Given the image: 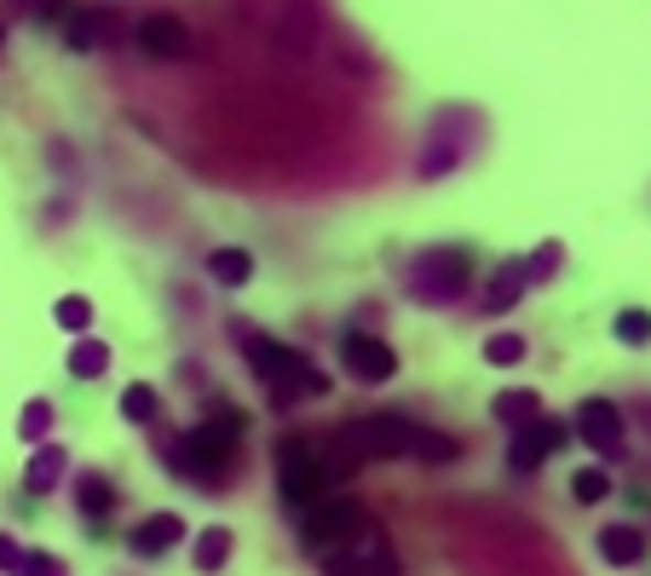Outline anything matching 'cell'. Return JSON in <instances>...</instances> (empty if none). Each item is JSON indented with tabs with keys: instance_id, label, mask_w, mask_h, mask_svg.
<instances>
[{
	"instance_id": "obj_21",
	"label": "cell",
	"mask_w": 651,
	"mask_h": 576,
	"mask_svg": "<svg viewBox=\"0 0 651 576\" xmlns=\"http://www.w3.org/2000/svg\"><path fill=\"white\" fill-rule=\"evenodd\" d=\"M156 410H162V398H156V387H150V381H133L128 392H121V415H128L133 427H150Z\"/></svg>"
},
{
	"instance_id": "obj_12",
	"label": "cell",
	"mask_w": 651,
	"mask_h": 576,
	"mask_svg": "<svg viewBox=\"0 0 651 576\" xmlns=\"http://www.w3.org/2000/svg\"><path fill=\"white\" fill-rule=\"evenodd\" d=\"M64 467H69V456H64V444H35V456H30V467H23V490L30 496H53L58 490V479H64Z\"/></svg>"
},
{
	"instance_id": "obj_29",
	"label": "cell",
	"mask_w": 651,
	"mask_h": 576,
	"mask_svg": "<svg viewBox=\"0 0 651 576\" xmlns=\"http://www.w3.org/2000/svg\"><path fill=\"white\" fill-rule=\"evenodd\" d=\"M12 576H64V559L58 554H23V565Z\"/></svg>"
},
{
	"instance_id": "obj_2",
	"label": "cell",
	"mask_w": 651,
	"mask_h": 576,
	"mask_svg": "<svg viewBox=\"0 0 651 576\" xmlns=\"http://www.w3.org/2000/svg\"><path fill=\"white\" fill-rule=\"evenodd\" d=\"M473 289V254L467 248H427L410 271V294L421 306H456Z\"/></svg>"
},
{
	"instance_id": "obj_24",
	"label": "cell",
	"mask_w": 651,
	"mask_h": 576,
	"mask_svg": "<svg viewBox=\"0 0 651 576\" xmlns=\"http://www.w3.org/2000/svg\"><path fill=\"white\" fill-rule=\"evenodd\" d=\"M571 496H577L583 508H594V502H606L611 496V472H599V467H583L577 479H571Z\"/></svg>"
},
{
	"instance_id": "obj_26",
	"label": "cell",
	"mask_w": 651,
	"mask_h": 576,
	"mask_svg": "<svg viewBox=\"0 0 651 576\" xmlns=\"http://www.w3.org/2000/svg\"><path fill=\"white\" fill-rule=\"evenodd\" d=\"M98 30H105V23H98L93 12H75V18H69V30H64L69 53H93V46H98Z\"/></svg>"
},
{
	"instance_id": "obj_15",
	"label": "cell",
	"mask_w": 651,
	"mask_h": 576,
	"mask_svg": "<svg viewBox=\"0 0 651 576\" xmlns=\"http://www.w3.org/2000/svg\"><path fill=\"white\" fill-rule=\"evenodd\" d=\"M208 278L225 283V289H242L248 278H254V254H248V248H214V254H208Z\"/></svg>"
},
{
	"instance_id": "obj_13",
	"label": "cell",
	"mask_w": 651,
	"mask_h": 576,
	"mask_svg": "<svg viewBox=\"0 0 651 576\" xmlns=\"http://www.w3.org/2000/svg\"><path fill=\"white\" fill-rule=\"evenodd\" d=\"M524 283H531V265H524V260H508V265H496V278L485 283V300H479V306H485L490 317H502V312L513 306V300L524 294Z\"/></svg>"
},
{
	"instance_id": "obj_28",
	"label": "cell",
	"mask_w": 651,
	"mask_h": 576,
	"mask_svg": "<svg viewBox=\"0 0 651 576\" xmlns=\"http://www.w3.org/2000/svg\"><path fill=\"white\" fill-rule=\"evenodd\" d=\"M485 358L508 369V363H519V358H524V340H519V335H490V340H485Z\"/></svg>"
},
{
	"instance_id": "obj_23",
	"label": "cell",
	"mask_w": 651,
	"mask_h": 576,
	"mask_svg": "<svg viewBox=\"0 0 651 576\" xmlns=\"http://www.w3.org/2000/svg\"><path fill=\"white\" fill-rule=\"evenodd\" d=\"M611 335H617L622 346H651V312H640V306H629V312H617V323H611Z\"/></svg>"
},
{
	"instance_id": "obj_30",
	"label": "cell",
	"mask_w": 651,
	"mask_h": 576,
	"mask_svg": "<svg viewBox=\"0 0 651 576\" xmlns=\"http://www.w3.org/2000/svg\"><path fill=\"white\" fill-rule=\"evenodd\" d=\"M554 265H560V242H542L536 260H531V278H542V271H554Z\"/></svg>"
},
{
	"instance_id": "obj_3",
	"label": "cell",
	"mask_w": 651,
	"mask_h": 576,
	"mask_svg": "<svg viewBox=\"0 0 651 576\" xmlns=\"http://www.w3.org/2000/svg\"><path fill=\"white\" fill-rule=\"evenodd\" d=\"M278 496H283V508H294V513H306L317 496H323V461H317V449L306 444V438H278Z\"/></svg>"
},
{
	"instance_id": "obj_17",
	"label": "cell",
	"mask_w": 651,
	"mask_h": 576,
	"mask_svg": "<svg viewBox=\"0 0 651 576\" xmlns=\"http://www.w3.org/2000/svg\"><path fill=\"white\" fill-rule=\"evenodd\" d=\"M496 421H508V427H531V421L542 415V398L531 387H519V392H496Z\"/></svg>"
},
{
	"instance_id": "obj_19",
	"label": "cell",
	"mask_w": 651,
	"mask_h": 576,
	"mask_svg": "<svg viewBox=\"0 0 651 576\" xmlns=\"http://www.w3.org/2000/svg\"><path fill=\"white\" fill-rule=\"evenodd\" d=\"M75 502H82V513H87V519H110L116 490H110L105 472H82V479H75Z\"/></svg>"
},
{
	"instance_id": "obj_9",
	"label": "cell",
	"mask_w": 651,
	"mask_h": 576,
	"mask_svg": "<svg viewBox=\"0 0 651 576\" xmlns=\"http://www.w3.org/2000/svg\"><path fill=\"white\" fill-rule=\"evenodd\" d=\"M577 433H583V444L594 449V456H617L622 449V415L606 404V398H588V404L577 410Z\"/></svg>"
},
{
	"instance_id": "obj_8",
	"label": "cell",
	"mask_w": 651,
	"mask_h": 576,
	"mask_svg": "<svg viewBox=\"0 0 651 576\" xmlns=\"http://www.w3.org/2000/svg\"><path fill=\"white\" fill-rule=\"evenodd\" d=\"M352 438L364 444V456H369V461L410 456V444H415V421H404V415H364V421H352Z\"/></svg>"
},
{
	"instance_id": "obj_6",
	"label": "cell",
	"mask_w": 651,
	"mask_h": 576,
	"mask_svg": "<svg viewBox=\"0 0 651 576\" xmlns=\"http://www.w3.org/2000/svg\"><path fill=\"white\" fill-rule=\"evenodd\" d=\"M571 444V427L565 421H554V415H536L531 427H519L513 433V444H508V467L513 472H536L554 449H565Z\"/></svg>"
},
{
	"instance_id": "obj_27",
	"label": "cell",
	"mask_w": 651,
	"mask_h": 576,
	"mask_svg": "<svg viewBox=\"0 0 651 576\" xmlns=\"http://www.w3.org/2000/svg\"><path fill=\"white\" fill-rule=\"evenodd\" d=\"M312 23H317L312 7H294V30L283 23V35H278V41H283V53H306V46H312Z\"/></svg>"
},
{
	"instance_id": "obj_18",
	"label": "cell",
	"mask_w": 651,
	"mask_h": 576,
	"mask_svg": "<svg viewBox=\"0 0 651 576\" xmlns=\"http://www.w3.org/2000/svg\"><path fill=\"white\" fill-rule=\"evenodd\" d=\"M110 369V346L105 340H75L69 346V374H75V381H98V374H105Z\"/></svg>"
},
{
	"instance_id": "obj_10",
	"label": "cell",
	"mask_w": 651,
	"mask_h": 576,
	"mask_svg": "<svg viewBox=\"0 0 651 576\" xmlns=\"http://www.w3.org/2000/svg\"><path fill=\"white\" fill-rule=\"evenodd\" d=\"M139 46H144L150 58H173V64L196 53L191 30H185L180 18H167V12H156V18H144V23H139Z\"/></svg>"
},
{
	"instance_id": "obj_7",
	"label": "cell",
	"mask_w": 651,
	"mask_h": 576,
	"mask_svg": "<svg viewBox=\"0 0 651 576\" xmlns=\"http://www.w3.org/2000/svg\"><path fill=\"white\" fill-rule=\"evenodd\" d=\"M340 369L352 374V381H364V387H381V381L398 374V358H392V346L381 335H346L340 340Z\"/></svg>"
},
{
	"instance_id": "obj_14",
	"label": "cell",
	"mask_w": 651,
	"mask_h": 576,
	"mask_svg": "<svg viewBox=\"0 0 651 576\" xmlns=\"http://www.w3.org/2000/svg\"><path fill=\"white\" fill-rule=\"evenodd\" d=\"M645 554V531H634V524H606L599 531V559L606 565H640Z\"/></svg>"
},
{
	"instance_id": "obj_4",
	"label": "cell",
	"mask_w": 651,
	"mask_h": 576,
	"mask_svg": "<svg viewBox=\"0 0 651 576\" xmlns=\"http://www.w3.org/2000/svg\"><path fill=\"white\" fill-rule=\"evenodd\" d=\"M167 461H173V472L180 479H191V485H208V490H219V485H231V472H237V456H225V449H214L203 433H185L180 444L167 449Z\"/></svg>"
},
{
	"instance_id": "obj_22",
	"label": "cell",
	"mask_w": 651,
	"mask_h": 576,
	"mask_svg": "<svg viewBox=\"0 0 651 576\" xmlns=\"http://www.w3.org/2000/svg\"><path fill=\"white\" fill-rule=\"evenodd\" d=\"M53 317H58V329H64V335H87V323H93V300H87V294H64L58 306H53Z\"/></svg>"
},
{
	"instance_id": "obj_20",
	"label": "cell",
	"mask_w": 651,
	"mask_h": 576,
	"mask_svg": "<svg viewBox=\"0 0 651 576\" xmlns=\"http://www.w3.org/2000/svg\"><path fill=\"white\" fill-rule=\"evenodd\" d=\"M410 456H421L427 467H444V461H456L462 456V444L449 438V433H433V427H415V444H410Z\"/></svg>"
},
{
	"instance_id": "obj_32",
	"label": "cell",
	"mask_w": 651,
	"mask_h": 576,
	"mask_svg": "<svg viewBox=\"0 0 651 576\" xmlns=\"http://www.w3.org/2000/svg\"><path fill=\"white\" fill-rule=\"evenodd\" d=\"M0 46H7V30H0Z\"/></svg>"
},
{
	"instance_id": "obj_5",
	"label": "cell",
	"mask_w": 651,
	"mask_h": 576,
	"mask_svg": "<svg viewBox=\"0 0 651 576\" xmlns=\"http://www.w3.org/2000/svg\"><path fill=\"white\" fill-rule=\"evenodd\" d=\"M300 531H306L312 547H340L346 536L364 531V513H358V502H329V496H317V502L300 513Z\"/></svg>"
},
{
	"instance_id": "obj_16",
	"label": "cell",
	"mask_w": 651,
	"mask_h": 576,
	"mask_svg": "<svg viewBox=\"0 0 651 576\" xmlns=\"http://www.w3.org/2000/svg\"><path fill=\"white\" fill-rule=\"evenodd\" d=\"M231 547H237V536L225 531V524H208V531L196 536V554H191V559H196V570H203V576H214V570H225Z\"/></svg>"
},
{
	"instance_id": "obj_1",
	"label": "cell",
	"mask_w": 651,
	"mask_h": 576,
	"mask_svg": "<svg viewBox=\"0 0 651 576\" xmlns=\"http://www.w3.org/2000/svg\"><path fill=\"white\" fill-rule=\"evenodd\" d=\"M231 340L248 352V363H254V374H260V387H265V398L278 410H289V404H300V398H317V392H329V374L323 369H312L306 363V352H294V346H283V340H265V335H254V329H231Z\"/></svg>"
},
{
	"instance_id": "obj_25",
	"label": "cell",
	"mask_w": 651,
	"mask_h": 576,
	"mask_svg": "<svg viewBox=\"0 0 651 576\" xmlns=\"http://www.w3.org/2000/svg\"><path fill=\"white\" fill-rule=\"evenodd\" d=\"M46 427H53V404H46V398H30V404H23L18 433L30 438V444H41V438H46Z\"/></svg>"
},
{
	"instance_id": "obj_11",
	"label": "cell",
	"mask_w": 651,
	"mask_h": 576,
	"mask_svg": "<svg viewBox=\"0 0 651 576\" xmlns=\"http://www.w3.org/2000/svg\"><path fill=\"white\" fill-rule=\"evenodd\" d=\"M180 542H185V519L180 513H156V519L133 524V536H128L133 559H156V554H167V547H180Z\"/></svg>"
},
{
	"instance_id": "obj_31",
	"label": "cell",
	"mask_w": 651,
	"mask_h": 576,
	"mask_svg": "<svg viewBox=\"0 0 651 576\" xmlns=\"http://www.w3.org/2000/svg\"><path fill=\"white\" fill-rule=\"evenodd\" d=\"M23 565V547L7 536V531H0V570H18Z\"/></svg>"
}]
</instances>
